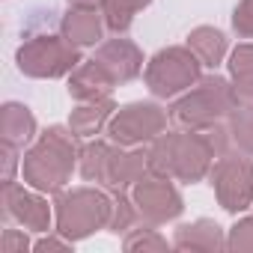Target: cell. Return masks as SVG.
Returning a JSON list of instances; mask_svg holds the SVG:
<instances>
[{"mask_svg": "<svg viewBox=\"0 0 253 253\" xmlns=\"http://www.w3.org/2000/svg\"><path fill=\"white\" fill-rule=\"evenodd\" d=\"M72 134L75 131H66L60 125L48 128L42 140L24 155V182H30L36 191L57 194L69 182L72 164L78 158V140Z\"/></svg>", "mask_w": 253, "mask_h": 253, "instance_id": "1", "label": "cell"}, {"mask_svg": "<svg viewBox=\"0 0 253 253\" xmlns=\"http://www.w3.org/2000/svg\"><path fill=\"white\" fill-rule=\"evenodd\" d=\"M214 158V152L209 149L206 137L200 131H191V134H164L152 143L146 161H149V170L155 176H176V179H185V182H197L206 176L209 170V161Z\"/></svg>", "mask_w": 253, "mask_h": 253, "instance_id": "2", "label": "cell"}, {"mask_svg": "<svg viewBox=\"0 0 253 253\" xmlns=\"http://www.w3.org/2000/svg\"><path fill=\"white\" fill-rule=\"evenodd\" d=\"M235 110V95L232 86L223 78H203L197 81V86L179 98L170 107V119L179 125V128H191V131H203L209 125H214L220 116Z\"/></svg>", "mask_w": 253, "mask_h": 253, "instance_id": "3", "label": "cell"}, {"mask_svg": "<svg viewBox=\"0 0 253 253\" xmlns=\"http://www.w3.org/2000/svg\"><path fill=\"white\" fill-rule=\"evenodd\" d=\"M113 203L89 188H78L72 194H63L57 200V226L69 238H84L92 229H101L110 223Z\"/></svg>", "mask_w": 253, "mask_h": 253, "instance_id": "4", "label": "cell"}, {"mask_svg": "<svg viewBox=\"0 0 253 253\" xmlns=\"http://www.w3.org/2000/svg\"><path fill=\"white\" fill-rule=\"evenodd\" d=\"M78 66V45L66 36H36L18 48V69L30 78H60Z\"/></svg>", "mask_w": 253, "mask_h": 253, "instance_id": "5", "label": "cell"}, {"mask_svg": "<svg viewBox=\"0 0 253 253\" xmlns=\"http://www.w3.org/2000/svg\"><path fill=\"white\" fill-rule=\"evenodd\" d=\"M200 60L191 48H167L146 66V84L152 95L170 98L200 81Z\"/></svg>", "mask_w": 253, "mask_h": 253, "instance_id": "6", "label": "cell"}, {"mask_svg": "<svg viewBox=\"0 0 253 253\" xmlns=\"http://www.w3.org/2000/svg\"><path fill=\"white\" fill-rule=\"evenodd\" d=\"M211 185L226 211H241L253 200V164L244 155H220L211 170Z\"/></svg>", "mask_w": 253, "mask_h": 253, "instance_id": "7", "label": "cell"}, {"mask_svg": "<svg viewBox=\"0 0 253 253\" xmlns=\"http://www.w3.org/2000/svg\"><path fill=\"white\" fill-rule=\"evenodd\" d=\"M164 125H167V113L161 107L128 104V107L116 110V116H110L107 134L119 146H134V143H143V140H152L155 134H161Z\"/></svg>", "mask_w": 253, "mask_h": 253, "instance_id": "8", "label": "cell"}, {"mask_svg": "<svg viewBox=\"0 0 253 253\" xmlns=\"http://www.w3.org/2000/svg\"><path fill=\"white\" fill-rule=\"evenodd\" d=\"M134 206H137V211L143 217L161 223V220H170V217H176L182 211V197L176 194L173 185H167L164 176L146 179V182L140 179L134 185Z\"/></svg>", "mask_w": 253, "mask_h": 253, "instance_id": "9", "label": "cell"}, {"mask_svg": "<svg viewBox=\"0 0 253 253\" xmlns=\"http://www.w3.org/2000/svg\"><path fill=\"white\" fill-rule=\"evenodd\" d=\"M3 214L6 217H15L27 229H48V223H51L48 203H42L39 197L27 194L15 182H3Z\"/></svg>", "mask_w": 253, "mask_h": 253, "instance_id": "10", "label": "cell"}, {"mask_svg": "<svg viewBox=\"0 0 253 253\" xmlns=\"http://www.w3.org/2000/svg\"><path fill=\"white\" fill-rule=\"evenodd\" d=\"M95 60L104 66V72L113 78V84H125L140 75L143 69V54L137 51V45H131L128 39H110L98 48Z\"/></svg>", "mask_w": 253, "mask_h": 253, "instance_id": "11", "label": "cell"}, {"mask_svg": "<svg viewBox=\"0 0 253 253\" xmlns=\"http://www.w3.org/2000/svg\"><path fill=\"white\" fill-rule=\"evenodd\" d=\"M110 89H113V78L104 72V66H101L98 60L81 63V66L72 72L69 92H72V98H78V101H101V98H110Z\"/></svg>", "mask_w": 253, "mask_h": 253, "instance_id": "12", "label": "cell"}, {"mask_svg": "<svg viewBox=\"0 0 253 253\" xmlns=\"http://www.w3.org/2000/svg\"><path fill=\"white\" fill-rule=\"evenodd\" d=\"M143 167H149V161H146L143 152H128V155L113 152V158L107 164V173H104V185L113 188L116 194H122L131 182H140Z\"/></svg>", "mask_w": 253, "mask_h": 253, "instance_id": "13", "label": "cell"}, {"mask_svg": "<svg viewBox=\"0 0 253 253\" xmlns=\"http://www.w3.org/2000/svg\"><path fill=\"white\" fill-rule=\"evenodd\" d=\"M63 36L75 45H95L101 39V15L89 6H78L63 18Z\"/></svg>", "mask_w": 253, "mask_h": 253, "instance_id": "14", "label": "cell"}, {"mask_svg": "<svg viewBox=\"0 0 253 253\" xmlns=\"http://www.w3.org/2000/svg\"><path fill=\"white\" fill-rule=\"evenodd\" d=\"M0 131H3V143L24 146L36 131V119L24 104L12 101V104L3 107V113H0Z\"/></svg>", "mask_w": 253, "mask_h": 253, "instance_id": "15", "label": "cell"}, {"mask_svg": "<svg viewBox=\"0 0 253 253\" xmlns=\"http://www.w3.org/2000/svg\"><path fill=\"white\" fill-rule=\"evenodd\" d=\"M113 113V101L110 98H101V101H84V107H78L72 113V131L78 137H92L101 131V125L110 119Z\"/></svg>", "mask_w": 253, "mask_h": 253, "instance_id": "16", "label": "cell"}, {"mask_svg": "<svg viewBox=\"0 0 253 253\" xmlns=\"http://www.w3.org/2000/svg\"><path fill=\"white\" fill-rule=\"evenodd\" d=\"M188 48L197 54V60L203 63V66H217L220 60H223V54H226V39H223V33L220 30H214V27H197L191 36H188Z\"/></svg>", "mask_w": 253, "mask_h": 253, "instance_id": "17", "label": "cell"}, {"mask_svg": "<svg viewBox=\"0 0 253 253\" xmlns=\"http://www.w3.org/2000/svg\"><path fill=\"white\" fill-rule=\"evenodd\" d=\"M176 247H203V250L223 247L220 226L211 223V220H197V223H191V226H179V232H176Z\"/></svg>", "mask_w": 253, "mask_h": 253, "instance_id": "18", "label": "cell"}, {"mask_svg": "<svg viewBox=\"0 0 253 253\" xmlns=\"http://www.w3.org/2000/svg\"><path fill=\"white\" fill-rule=\"evenodd\" d=\"M143 6H149V0H101V18L113 33H122Z\"/></svg>", "mask_w": 253, "mask_h": 253, "instance_id": "19", "label": "cell"}, {"mask_svg": "<svg viewBox=\"0 0 253 253\" xmlns=\"http://www.w3.org/2000/svg\"><path fill=\"white\" fill-rule=\"evenodd\" d=\"M113 158V149L107 143H89L84 152H81V173L92 182H104V173H107V164Z\"/></svg>", "mask_w": 253, "mask_h": 253, "instance_id": "20", "label": "cell"}, {"mask_svg": "<svg viewBox=\"0 0 253 253\" xmlns=\"http://www.w3.org/2000/svg\"><path fill=\"white\" fill-rule=\"evenodd\" d=\"M229 140L238 146V149H244V152H250L253 155V110H244V107H235V113L229 116Z\"/></svg>", "mask_w": 253, "mask_h": 253, "instance_id": "21", "label": "cell"}, {"mask_svg": "<svg viewBox=\"0 0 253 253\" xmlns=\"http://www.w3.org/2000/svg\"><path fill=\"white\" fill-rule=\"evenodd\" d=\"M229 72L235 81H253V45H238L232 51Z\"/></svg>", "mask_w": 253, "mask_h": 253, "instance_id": "22", "label": "cell"}, {"mask_svg": "<svg viewBox=\"0 0 253 253\" xmlns=\"http://www.w3.org/2000/svg\"><path fill=\"white\" fill-rule=\"evenodd\" d=\"M232 27L238 36L244 39H253V0H241L235 15H232Z\"/></svg>", "mask_w": 253, "mask_h": 253, "instance_id": "23", "label": "cell"}, {"mask_svg": "<svg viewBox=\"0 0 253 253\" xmlns=\"http://www.w3.org/2000/svg\"><path fill=\"white\" fill-rule=\"evenodd\" d=\"M131 220H134L131 206L119 197V200L113 203V211H110V223H107V226H110L113 232H119V229H128V226H131Z\"/></svg>", "mask_w": 253, "mask_h": 253, "instance_id": "24", "label": "cell"}, {"mask_svg": "<svg viewBox=\"0 0 253 253\" xmlns=\"http://www.w3.org/2000/svg\"><path fill=\"white\" fill-rule=\"evenodd\" d=\"M229 247H235V250H253V217L241 220V223L232 229Z\"/></svg>", "mask_w": 253, "mask_h": 253, "instance_id": "25", "label": "cell"}, {"mask_svg": "<svg viewBox=\"0 0 253 253\" xmlns=\"http://www.w3.org/2000/svg\"><path fill=\"white\" fill-rule=\"evenodd\" d=\"M232 95H235V107L253 110V81H235Z\"/></svg>", "mask_w": 253, "mask_h": 253, "instance_id": "26", "label": "cell"}, {"mask_svg": "<svg viewBox=\"0 0 253 253\" xmlns=\"http://www.w3.org/2000/svg\"><path fill=\"white\" fill-rule=\"evenodd\" d=\"M24 247H27V238H24L21 232H15V229H6V235H3V253L24 250Z\"/></svg>", "mask_w": 253, "mask_h": 253, "instance_id": "27", "label": "cell"}, {"mask_svg": "<svg viewBox=\"0 0 253 253\" xmlns=\"http://www.w3.org/2000/svg\"><path fill=\"white\" fill-rule=\"evenodd\" d=\"M137 244H143V247H149V244H152V247H164V241H161L158 235H131L128 241H125V247H128V250H134Z\"/></svg>", "mask_w": 253, "mask_h": 253, "instance_id": "28", "label": "cell"}, {"mask_svg": "<svg viewBox=\"0 0 253 253\" xmlns=\"http://www.w3.org/2000/svg\"><path fill=\"white\" fill-rule=\"evenodd\" d=\"M69 3H72V6H92L95 0H69Z\"/></svg>", "mask_w": 253, "mask_h": 253, "instance_id": "29", "label": "cell"}]
</instances>
